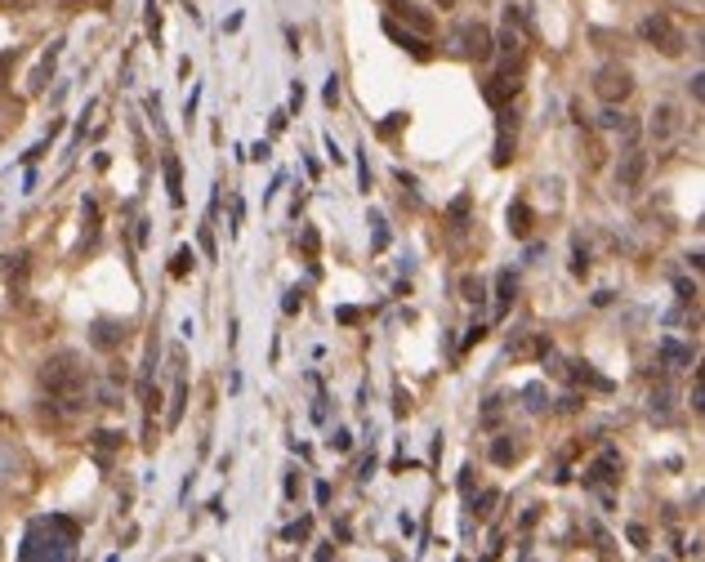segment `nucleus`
Returning a JSON list of instances; mask_svg holds the SVG:
<instances>
[{
    "label": "nucleus",
    "mask_w": 705,
    "mask_h": 562,
    "mask_svg": "<svg viewBox=\"0 0 705 562\" xmlns=\"http://www.w3.org/2000/svg\"><path fill=\"white\" fill-rule=\"evenodd\" d=\"M41 384H45V393L59 397V402H68L72 411L85 402V366H81L76 352H54V357L41 366Z\"/></svg>",
    "instance_id": "1"
},
{
    "label": "nucleus",
    "mask_w": 705,
    "mask_h": 562,
    "mask_svg": "<svg viewBox=\"0 0 705 562\" xmlns=\"http://www.w3.org/2000/svg\"><path fill=\"white\" fill-rule=\"evenodd\" d=\"M638 36H643L652 50H661L665 59H679V54L688 50V36L670 23V14H647L643 23H638Z\"/></svg>",
    "instance_id": "2"
},
{
    "label": "nucleus",
    "mask_w": 705,
    "mask_h": 562,
    "mask_svg": "<svg viewBox=\"0 0 705 562\" xmlns=\"http://www.w3.org/2000/svg\"><path fill=\"white\" fill-rule=\"evenodd\" d=\"M451 45H456V54L460 59H478V63H487L495 54V41H491V32H487V23H460L456 32H451Z\"/></svg>",
    "instance_id": "3"
},
{
    "label": "nucleus",
    "mask_w": 705,
    "mask_h": 562,
    "mask_svg": "<svg viewBox=\"0 0 705 562\" xmlns=\"http://www.w3.org/2000/svg\"><path fill=\"white\" fill-rule=\"evenodd\" d=\"M629 90H634V76H629V68H620V63H607V68L594 72V94L607 103V108L625 103Z\"/></svg>",
    "instance_id": "4"
},
{
    "label": "nucleus",
    "mask_w": 705,
    "mask_h": 562,
    "mask_svg": "<svg viewBox=\"0 0 705 562\" xmlns=\"http://www.w3.org/2000/svg\"><path fill=\"white\" fill-rule=\"evenodd\" d=\"M679 130H683L679 103H656V108H652V121H647V134H652V143H656V148H665V143L679 139Z\"/></svg>",
    "instance_id": "5"
},
{
    "label": "nucleus",
    "mask_w": 705,
    "mask_h": 562,
    "mask_svg": "<svg viewBox=\"0 0 705 562\" xmlns=\"http://www.w3.org/2000/svg\"><path fill=\"white\" fill-rule=\"evenodd\" d=\"M643 174H647V152L638 148V143H629V148L620 152V161H616V188L620 192H638Z\"/></svg>",
    "instance_id": "6"
},
{
    "label": "nucleus",
    "mask_w": 705,
    "mask_h": 562,
    "mask_svg": "<svg viewBox=\"0 0 705 562\" xmlns=\"http://www.w3.org/2000/svg\"><path fill=\"white\" fill-rule=\"evenodd\" d=\"M513 143H518V117H513L509 108L500 112V139H495V165H509V157H513Z\"/></svg>",
    "instance_id": "7"
},
{
    "label": "nucleus",
    "mask_w": 705,
    "mask_h": 562,
    "mask_svg": "<svg viewBox=\"0 0 705 562\" xmlns=\"http://www.w3.org/2000/svg\"><path fill=\"white\" fill-rule=\"evenodd\" d=\"M616 469H620V455H616V451H603V455H598V460L585 469V482H589V487H612V482L620 478Z\"/></svg>",
    "instance_id": "8"
},
{
    "label": "nucleus",
    "mask_w": 705,
    "mask_h": 562,
    "mask_svg": "<svg viewBox=\"0 0 705 562\" xmlns=\"http://www.w3.org/2000/svg\"><path fill=\"white\" fill-rule=\"evenodd\" d=\"M513 94H518V76H509V72H504V76H491V81L482 85V99L491 103V108H504Z\"/></svg>",
    "instance_id": "9"
},
{
    "label": "nucleus",
    "mask_w": 705,
    "mask_h": 562,
    "mask_svg": "<svg viewBox=\"0 0 705 562\" xmlns=\"http://www.w3.org/2000/svg\"><path fill=\"white\" fill-rule=\"evenodd\" d=\"M389 9H393L398 18H407V23L416 27V32H425V36L433 32V14H425V9H420L416 0H389Z\"/></svg>",
    "instance_id": "10"
},
{
    "label": "nucleus",
    "mask_w": 705,
    "mask_h": 562,
    "mask_svg": "<svg viewBox=\"0 0 705 562\" xmlns=\"http://www.w3.org/2000/svg\"><path fill=\"white\" fill-rule=\"evenodd\" d=\"M384 36H389V41H398L402 50H411V54H416V59H429V54H433V50H429V45H425V41H420V36H416V32H402V27L393 23V18H384Z\"/></svg>",
    "instance_id": "11"
},
{
    "label": "nucleus",
    "mask_w": 705,
    "mask_h": 562,
    "mask_svg": "<svg viewBox=\"0 0 705 562\" xmlns=\"http://www.w3.org/2000/svg\"><path fill=\"white\" fill-rule=\"evenodd\" d=\"M90 339H94V348H103V352H112L125 339V326H116V321H94V330H90Z\"/></svg>",
    "instance_id": "12"
},
{
    "label": "nucleus",
    "mask_w": 705,
    "mask_h": 562,
    "mask_svg": "<svg viewBox=\"0 0 705 562\" xmlns=\"http://www.w3.org/2000/svg\"><path fill=\"white\" fill-rule=\"evenodd\" d=\"M513 294H518V277H513V272L504 268L500 277H495V317H504V312H509Z\"/></svg>",
    "instance_id": "13"
},
{
    "label": "nucleus",
    "mask_w": 705,
    "mask_h": 562,
    "mask_svg": "<svg viewBox=\"0 0 705 562\" xmlns=\"http://www.w3.org/2000/svg\"><path fill=\"white\" fill-rule=\"evenodd\" d=\"M54 59H59V45H50V50H45V59H41V63H36V72H32V81H27V90H32V94H41V90H45V85H50V72H54Z\"/></svg>",
    "instance_id": "14"
},
{
    "label": "nucleus",
    "mask_w": 705,
    "mask_h": 562,
    "mask_svg": "<svg viewBox=\"0 0 705 562\" xmlns=\"http://www.w3.org/2000/svg\"><path fill=\"white\" fill-rule=\"evenodd\" d=\"M165 188H170V201L183 205V170H178V157H165Z\"/></svg>",
    "instance_id": "15"
},
{
    "label": "nucleus",
    "mask_w": 705,
    "mask_h": 562,
    "mask_svg": "<svg viewBox=\"0 0 705 562\" xmlns=\"http://www.w3.org/2000/svg\"><path fill=\"white\" fill-rule=\"evenodd\" d=\"M531 228L535 223H531V210H527V205H522V201L509 205V232L513 237H531Z\"/></svg>",
    "instance_id": "16"
},
{
    "label": "nucleus",
    "mask_w": 705,
    "mask_h": 562,
    "mask_svg": "<svg viewBox=\"0 0 705 562\" xmlns=\"http://www.w3.org/2000/svg\"><path fill=\"white\" fill-rule=\"evenodd\" d=\"M518 455H522V446L513 442V437H500V442L491 446V460H495V464H513Z\"/></svg>",
    "instance_id": "17"
},
{
    "label": "nucleus",
    "mask_w": 705,
    "mask_h": 562,
    "mask_svg": "<svg viewBox=\"0 0 705 562\" xmlns=\"http://www.w3.org/2000/svg\"><path fill=\"white\" fill-rule=\"evenodd\" d=\"M661 357L670 361V366H688V361H692V348H683V344H674V339H665V344H661Z\"/></svg>",
    "instance_id": "18"
},
{
    "label": "nucleus",
    "mask_w": 705,
    "mask_h": 562,
    "mask_svg": "<svg viewBox=\"0 0 705 562\" xmlns=\"http://www.w3.org/2000/svg\"><path fill=\"white\" fill-rule=\"evenodd\" d=\"M540 352H549V339H544V335H531L527 344L513 348V357H540Z\"/></svg>",
    "instance_id": "19"
},
{
    "label": "nucleus",
    "mask_w": 705,
    "mask_h": 562,
    "mask_svg": "<svg viewBox=\"0 0 705 562\" xmlns=\"http://www.w3.org/2000/svg\"><path fill=\"white\" fill-rule=\"evenodd\" d=\"M500 415H504V402H500V397H487V406H482V428H495V424H500Z\"/></svg>",
    "instance_id": "20"
},
{
    "label": "nucleus",
    "mask_w": 705,
    "mask_h": 562,
    "mask_svg": "<svg viewBox=\"0 0 705 562\" xmlns=\"http://www.w3.org/2000/svg\"><path fill=\"white\" fill-rule=\"evenodd\" d=\"M460 299L482 303V281H478V277H460Z\"/></svg>",
    "instance_id": "21"
},
{
    "label": "nucleus",
    "mask_w": 705,
    "mask_h": 562,
    "mask_svg": "<svg viewBox=\"0 0 705 562\" xmlns=\"http://www.w3.org/2000/svg\"><path fill=\"white\" fill-rule=\"evenodd\" d=\"M187 272H192V250H178V254H174V263H170V277L183 281Z\"/></svg>",
    "instance_id": "22"
},
{
    "label": "nucleus",
    "mask_w": 705,
    "mask_h": 562,
    "mask_svg": "<svg viewBox=\"0 0 705 562\" xmlns=\"http://www.w3.org/2000/svg\"><path fill=\"white\" fill-rule=\"evenodd\" d=\"M94 446H99V451H112V446H121V433L103 428V433H94Z\"/></svg>",
    "instance_id": "23"
},
{
    "label": "nucleus",
    "mask_w": 705,
    "mask_h": 562,
    "mask_svg": "<svg viewBox=\"0 0 705 562\" xmlns=\"http://www.w3.org/2000/svg\"><path fill=\"white\" fill-rule=\"evenodd\" d=\"M495 500H500V491H487L482 500L473 504V513H478V518H491V504H495Z\"/></svg>",
    "instance_id": "24"
},
{
    "label": "nucleus",
    "mask_w": 705,
    "mask_h": 562,
    "mask_svg": "<svg viewBox=\"0 0 705 562\" xmlns=\"http://www.w3.org/2000/svg\"><path fill=\"white\" fill-rule=\"evenodd\" d=\"M308 531H313V518H299L295 527H286V540H304Z\"/></svg>",
    "instance_id": "25"
},
{
    "label": "nucleus",
    "mask_w": 705,
    "mask_h": 562,
    "mask_svg": "<svg viewBox=\"0 0 705 562\" xmlns=\"http://www.w3.org/2000/svg\"><path fill=\"white\" fill-rule=\"evenodd\" d=\"M331 451H340V455H344V451H353V433H344V428H340V433L331 437Z\"/></svg>",
    "instance_id": "26"
},
{
    "label": "nucleus",
    "mask_w": 705,
    "mask_h": 562,
    "mask_svg": "<svg viewBox=\"0 0 705 562\" xmlns=\"http://www.w3.org/2000/svg\"><path fill=\"white\" fill-rule=\"evenodd\" d=\"M571 272H576V277H585V272H589V254L580 250V245H576V259H571Z\"/></svg>",
    "instance_id": "27"
},
{
    "label": "nucleus",
    "mask_w": 705,
    "mask_h": 562,
    "mask_svg": "<svg viewBox=\"0 0 705 562\" xmlns=\"http://www.w3.org/2000/svg\"><path fill=\"white\" fill-rule=\"evenodd\" d=\"M304 254L317 259V228H304Z\"/></svg>",
    "instance_id": "28"
},
{
    "label": "nucleus",
    "mask_w": 705,
    "mask_h": 562,
    "mask_svg": "<svg viewBox=\"0 0 705 562\" xmlns=\"http://www.w3.org/2000/svg\"><path fill=\"white\" fill-rule=\"evenodd\" d=\"M469 214V197H456V201H451V219H456V223H460V219H464Z\"/></svg>",
    "instance_id": "29"
},
{
    "label": "nucleus",
    "mask_w": 705,
    "mask_h": 562,
    "mask_svg": "<svg viewBox=\"0 0 705 562\" xmlns=\"http://www.w3.org/2000/svg\"><path fill=\"white\" fill-rule=\"evenodd\" d=\"M603 126H607V130H620V126H625V117H620L616 108H607V112H603Z\"/></svg>",
    "instance_id": "30"
},
{
    "label": "nucleus",
    "mask_w": 705,
    "mask_h": 562,
    "mask_svg": "<svg viewBox=\"0 0 705 562\" xmlns=\"http://www.w3.org/2000/svg\"><path fill=\"white\" fill-rule=\"evenodd\" d=\"M281 308H286V312H299V308H304V294H299V290H290V294H286V303H281Z\"/></svg>",
    "instance_id": "31"
},
{
    "label": "nucleus",
    "mask_w": 705,
    "mask_h": 562,
    "mask_svg": "<svg viewBox=\"0 0 705 562\" xmlns=\"http://www.w3.org/2000/svg\"><path fill=\"white\" fill-rule=\"evenodd\" d=\"M482 339H487V326H473V330H469V335H464V348H473V344H482Z\"/></svg>",
    "instance_id": "32"
},
{
    "label": "nucleus",
    "mask_w": 705,
    "mask_h": 562,
    "mask_svg": "<svg viewBox=\"0 0 705 562\" xmlns=\"http://www.w3.org/2000/svg\"><path fill=\"white\" fill-rule=\"evenodd\" d=\"M629 540H634L638 549H647V527H638V522H634V527H629Z\"/></svg>",
    "instance_id": "33"
},
{
    "label": "nucleus",
    "mask_w": 705,
    "mask_h": 562,
    "mask_svg": "<svg viewBox=\"0 0 705 562\" xmlns=\"http://www.w3.org/2000/svg\"><path fill=\"white\" fill-rule=\"evenodd\" d=\"M326 103H331V108L340 103V81H335V76H331V85H326Z\"/></svg>",
    "instance_id": "34"
},
{
    "label": "nucleus",
    "mask_w": 705,
    "mask_h": 562,
    "mask_svg": "<svg viewBox=\"0 0 705 562\" xmlns=\"http://www.w3.org/2000/svg\"><path fill=\"white\" fill-rule=\"evenodd\" d=\"M335 317H340V321H344V326H353V321H357V317H362V312H357V308H340V312H335Z\"/></svg>",
    "instance_id": "35"
},
{
    "label": "nucleus",
    "mask_w": 705,
    "mask_h": 562,
    "mask_svg": "<svg viewBox=\"0 0 705 562\" xmlns=\"http://www.w3.org/2000/svg\"><path fill=\"white\" fill-rule=\"evenodd\" d=\"M679 299L688 303V299H697V285H688V281H679Z\"/></svg>",
    "instance_id": "36"
},
{
    "label": "nucleus",
    "mask_w": 705,
    "mask_h": 562,
    "mask_svg": "<svg viewBox=\"0 0 705 562\" xmlns=\"http://www.w3.org/2000/svg\"><path fill=\"white\" fill-rule=\"evenodd\" d=\"M36 0H0V9H32Z\"/></svg>",
    "instance_id": "37"
},
{
    "label": "nucleus",
    "mask_w": 705,
    "mask_h": 562,
    "mask_svg": "<svg viewBox=\"0 0 705 562\" xmlns=\"http://www.w3.org/2000/svg\"><path fill=\"white\" fill-rule=\"evenodd\" d=\"M393 411H398V415H407V411H411V397L402 393V388H398V406H393Z\"/></svg>",
    "instance_id": "38"
},
{
    "label": "nucleus",
    "mask_w": 705,
    "mask_h": 562,
    "mask_svg": "<svg viewBox=\"0 0 705 562\" xmlns=\"http://www.w3.org/2000/svg\"><path fill=\"white\" fill-rule=\"evenodd\" d=\"M701 81H705L701 72H697V76H692V81H688V90H692V99H697V103H701Z\"/></svg>",
    "instance_id": "39"
},
{
    "label": "nucleus",
    "mask_w": 705,
    "mask_h": 562,
    "mask_svg": "<svg viewBox=\"0 0 705 562\" xmlns=\"http://www.w3.org/2000/svg\"><path fill=\"white\" fill-rule=\"evenodd\" d=\"M59 5H63V9H76V5H81V0H59Z\"/></svg>",
    "instance_id": "40"
},
{
    "label": "nucleus",
    "mask_w": 705,
    "mask_h": 562,
    "mask_svg": "<svg viewBox=\"0 0 705 562\" xmlns=\"http://www.w3.org/2000/svg\"><path fill=\"white\" fill-rule=\"evenodd\" d=\"M438 5H442V9H451V0H438Z\"/></svg>",
    "instance_id": "41"
}]
</instances>
